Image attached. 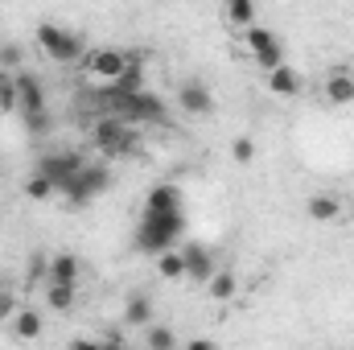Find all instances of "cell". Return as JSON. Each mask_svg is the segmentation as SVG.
<instances>
[{"instance_id": "6da1fadb", "label": "cell", "mask_w": 354, "mask_h": 350, "mask_svg": "<svg viewBox=\"0 0 354 350\" xmlns=\"http://www.w3.org/2000/svg\"><path fill=\"white\" fill-rule=\"evenodd\" d=\"M185 231V214H181V190L177 185H153L149 198H145V214H140V227H136V248L157 256L165 248H174Z\"/></svg>"}, {"instance_id": "7a4b0ae2", "label": "cell", "mask_w": 354, "mask_h": 350, "mask_svg": "<svg viewBox=\"0 0 354 350\" xmlns=\"http://www.w3.org/2000/svg\"><path fill=\"white\" fill-rule=\"evenodd\" d=\"M99 107L111 111V116H124L128 124H169V107H165V99L153 95V91H132V95L107 99V103H99Z\"/></svg>"}, {"instance_id": "3957f363", "label": "cell", "mask_w": 354, "mask_h": 350, "mask_svg": "<svg viewBox=\"0 0 354 350\" xmlns=\"http://www.w3.org/2000/svg\"><path fill=\"white\" fill-rule=\"evenodd\" d=\"M91 140H95V149H99L103 157H132V153H136V132H132V124H128L124 116H111V111H103V116L95 120Z\"/></svg>"}, {"instance_id": "277c9868", "label": "cell", "mask_w": 354, "mask_h": 350, "mask_svg": "<svg viewBox=\"0 0 354 350\" xmlns=\"http://www.w3.org/2000/svg\"><path fill=\"white\" fill-rule=\"evenodd\" d=\"M107 185H111L107 165H95V161H87V165H83L75 177H66V181L58 185V194H62L71 206H87V202H95Z\"/></svg>"}, {"instance_id": "5b68a950", "label": "cell", "mask_w": 354, "mask_h": 350, "mask_svg": "<svg viewBox=\"0 0 354 350\" xmlns=\"http://www.w3.org/2000/svg\"><path fill=\"white\" fill-rule=\"evenodd\" d=\"M37 46H41L54 62H79L83 50H87L79 33H66V29L54 25V21H41V25H37Z\"/></svg>"}, {"instance_id": "8992f818", "label": "cell", "mask_w": 354, "mask_h": 350, "mask_svg": "<svg viewBox=\"0 0 354 350\" xmlns=\"http://www.w3.org/2000/svg\"><path fill=\"white\" fill-rule=\"evenodd\" d=\"M243 42H248L252 58H256L264 71H272V66L284 62V42H280L272 29H264V25H248V29H243Z\"/></svg>"}, {"instance_id": "52a82bcc", "label": "cell", "mask_w": 354, "mask_h": 350, "mask_svg": "<svg viewBox=\"0 0 354 350\" xmlns=\"http://www.w3.org/2000/svg\"><path fill=\"white\" fill-rule=\"evenodd\" d=\"M128 62H132L128 50H95L87 58V75L95 83H115V79L128 71Z\"/></svg>"}, {"instance_id": "ba28073f", "label": "cell", "mask_w": 354, "mask_h": 350, "mask_svg": "<svg viewBox=\"0 0 354 350\" xmlns=\"http://www.w3.org/2000/svg\"><path fill=\"white\" fill-rule=\"evenodd\" d=\"M12 83H17V111H21V116H37V111H46V87L37 83V75L17 71Z\"/></svg>"}, {"instance_id": "9c48e42d", "label": "cell", "mask_w": 354, "mask_h": 350, "mask_svg": "<svg viewBox=\"0 0 354 350\" xmlns=\"http://www.w3.org/2000/svg\"><path fill=\"white\" fill-rule=\"evenodd\" d=\"M83 165H87V157H83V153H71V149H66V153H46V157L37 161V169L50 177L54 185H62L66 177H75Z\"/></svg>"}, {"instance_id": "30bf717a", "label": "cell", "mask_w": 354, "mask_h": 350, "mask_svg": "<svg viewBox=\"0 0 354 350\" xmlns=\"http://www.w3.org/2000/svg\"><path fill=\"white\" fill-rule=\"evenodd\" d=\"M181 256H185V280H198V284L210 280V272H214V252H210V248H202V243H185Z\"/></svg>"}, {"instance_id": "8fae6325", "label": "cell", "mask_w": 354, "mask_h": 350, "mask_svg": "<svg viewBox=\"0 0 354 350\" xmlns=\"http://www.w3.org/2000/svg\"><path fill=\"white\" fill-rule=\"evenodd\" d=\"M305 214H309L313 223H342V219H346V206H342L338 194H313V198L305 202Z\"/></svg>"}, {"instance_id": "7c38bea8", "label": "cell", "mask_w": 354, "mask_h": 350, "mask_svg": "<svg viewBox=\"0 0 354 350\" xmlns=\"http://www.w3.org/2000/svg\"><path fill=\"white\" fill-rule=\"evenodd\" d=\"M177 103L189 116H210L214 111V95H210V87H202V83H181L177 87Z\"/></svg>"}, {"instance_id": "4fadbf2b", "label": "cell", "mask_w": 354, "mask_h": 350, "mask_svg": "<svg viewBox=\"0 0 354 350\" xmlns=\"http://www.w3.org/2000/svg\"><path fill=\"white\" fill-rule=\"evenodd\" d=\"M79 256L75 252H58L54 260L46 264V284H79Z\"/></svg>"}, {"instance_id": "5bb4252c", "label": "cell", "mask_w": 354, "mask_h": 350, "mask_svg": "<svg viewBox=\"0 0 354 350\" xmlns=\"http://www.w3.org/2000/svg\"><path fill=\"white\" fill-rule=\"evenodd\" d=\"M268 91H272V95H280V99H292V95L301 91V75H297L288 62H280V66H272V71H268Z\"/></svg>"}, {"instance_id": "9a60e30c", "label": "cell", "mask_w": 354, "mask_h": 350, "mask_svg": "<svg viewBox=\"0 0 354 350\" xmlns=\"http://www.w3.org/2000/svg\"><path fill=\"white\" fill-rule=\"evenodd\" d=\"M41 330H46V317H41L37 309H17V313H12V334H17L21 342L41 338Z\"/></svg>"}, {"instance_id": "2e32d148", "label": "cell", "mask_w": 354, "mask_h": 350, "mask_svg": "<svg viewBox=\"0 0 354 350\" xmlns=\"http://www.w3.org/2000/svg\"><path fill=\"white\" fill-rule=\"evenodd\" d=\"M326 99H330L334 107L354 103V75L351 71H330V79H326Z\"/></svg>"}, {"instance_id": "e0dca14e", "label": "cell", "mask_w": 354, "mask_h": 350, "mask_svg": "<svg viewBox=\"0 0 354 350\" xmlns=\"http://www.w3.org/2000/svg\"><path fill=\"white\" fill-rule=\"evenodd\" d=\"M153 322V297L149 293H132L124 301V326H149Z\"/></svg>"}, {"instance_id": "ac0fdd59", "label": "cell", "mask_w": 354, "mask_h": 350, "mask_svg": "<svg viewBox=\"0 0 354 350\" xmlns=\"http://www.w3.org/2000/svg\"><path fill=\"white\" fill-rule=\"evenodd\" d=\"M157 276L161 280H185V256H181V248H165V252H157Z\"/></svg>"}, {"instance_id": "d6986e66", "label": "cell", "mask_w": 354, "mask_h": 350, "mask_svg": "<svg viewBox=\"0 0 354 350\" xmlns=\"http://www.w3.org/2000/svg\"><path fill=\"white\" fill-rule=\"evenodd\" d=\"M235 288H239V280H235V272H227V268H214V272H210V280H206L210 301H231V297H235Z\"/></svg>"}, {"instance_id": "ffe728a7", "label": "cell", "mask_w": 354, "mask_h": 350, "mask_svg": "<svg viewBox=\"0 0 354 350\" xmlns=\"http://www.w3.org/2000/svg\"><path fill=\"white\" fill-rule=\"evenodd\" d=\"M75 301H79V284H46V305L54 313L75 309Z\"/></svg>"}, {"instance_id": "44dd1931", "label": "cell", "mask_w": 354, "mask_h": 350, "mask_svg": "<svg viewBox=\"0 0 354 350\" xmlns=\"http://www.w3.org/2000/svg\"><path fill=\"white\" fill-rule=\"evenodd\" d=\"M223 12L235 29H248L256 25V0H223Z\"/></svg>"}, {"instance_id": "7402d4cb", "label": "cell", "mask_w": 354, "mask_h": 350, "mask_svg": "<svg viewBox=\"0 0 354 350\" xmlns=\"http://www.w3.org/2000/svg\"><path fill=\"white\" fill-rule=\"evenodd\" d=\"M54 194H58V185L41 174V169H33V177L25 181V198H33V202H50Z\"/></svg>"}, {"instance_id": "603a6c76", "label": "cell", "mask_w": 354, "mask_h": 350, "mask_svg": "<svg viewBox=\"0 0 354 350\" xmlns=\"http://www.w3.org/2000/svg\"><path fill=\"white\" fill-rule=\"evenodd\" d=\"M145 347H149V350H174L177 338H174V330H165V326H149V334H145Z\"/></svg>"}, {"instance_id": "cb8c5ba5", "label": "cell", "mask_w": 354, "mask_h": 350, "mask_svg": "<svg viewBox=\"0 0 354 350\" xmlns=\"http://www.w3.org/2000/svg\"><path fill=\"white\" fill-rule=\"evenodd\" d=\"M0 71H8V75L21 71V46L17 42H0Z\"/></svg>"}, {"instance_id": "d4e9b609", "label": "cell", "mask_w": 354, "mask_h": 350, "mask_svg": "<svg viewBox=\"0 0 354 350\" xmlns=\"http://www.w3.org/2000/svg\"><path fill=\"white\" fill-rule=\"evenodd\" d=\"M231 157H235L239 165L256 161V140H252V136H235V145H231Z\"/></svg>"}, {"instance_id": "484cf974", "label": "cell", "mask_w": 354, "mask_h": 350, "mask_svg": "<svg viewBox=\"0 0 354 350\" xmlns=\"http://www.w3.org/2000/svg\"><path fill=\"white\" fill-rule=\"evenodd\" d=\"M25 128H29V136H41V132H50V111H37V116H25Z\"/></svg>"}, {"instance_id": "4316f807", "label": "cell", "mask_w": 354, "mask_h": 350, "mask_svg": "<svg viewBox=\"0 0 354 350\" xmlns=\"http://www.w3.org/2000/svg\"><path fill=\"white\" fill-rule=\"evenodd\" d=\"M12 313H17V297H12V288H0V326H4Z\"/></svg>"}]
</instances>
